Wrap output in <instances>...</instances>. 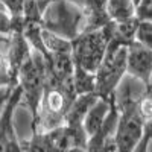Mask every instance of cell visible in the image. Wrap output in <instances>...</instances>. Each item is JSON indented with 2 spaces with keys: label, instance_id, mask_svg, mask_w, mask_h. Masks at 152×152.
I'll use <instances>...</instances> for the list:
<instances>
[{
  "label": "cell",
  "instance_id": "6da1fadb",
  "mask_svg": "<svg viewBox=\"0 0 152 152\" xmlns=\"http://www.w3.org/2000/svg\"><path fill=\"white\" fill-rule=\"evenodd\" d=\"M76 99L73 85L47 84L41 96L37 116L32 119V132H49L66 125L67 113Z\"/></svg>",
  "mask_w": 152,
  "mask_h": 152
},
{
  "label": "cell",
  "instance_id": "ffe728a7",
  "mask_svg": "<svg viewBox=\"0 0 152 152\" xmlns=\"http://www.w3.org/2000/svg\"><path fill=\"white\" fill-rule=\"evenodd\" d=\"M2 87H14V85H12V81H11V75H9L6 58L3 56L2 50H0V88Z\"/></svg>",
  "mask_w": 152,
  "mask_h": 152
},
{
  "label": "cell",
  "instance_id": "cb8c5ba5",
  "mask_svg": "<svg viewBox=\"0 0 152 152\" xmlns=\"http://www.w3.org/2000/svg\"><path fill=\"white\" fill-rule=\"evenodd\" d=\"M67 152H87V151H85V148H72Z\"/></svg>",
  "mask_w": 152,
  "mask_h": 152
},
{
  "label": "cell",
  "instance_id": "3957f363",
  "mask_svg": "<svg viewBox=\"0 0 152 152\" xmlns=\"http://www.w3.org/2000/svg\"><path fill=\"white\" fill-rule=\"evenodd\" d=\"M50 56V55H49ZM43 53L32 50L31 58L26 61L18 73V87L21 88L20 105L24 107L34 119L38 113L41 96L47 85V58Z\"/></svg>",
  "mask_w": 152,
  "mask_h": 152
},
{
  "label": "cell",
  "instance_id": "5bb4252c",
  "mask_svg": "<svg viewBox=\"0 0 152 152\" xmlns=\"http://www.w3.org/2000/svg\"><path fill=\"white\" fill-rule=\"evenodd\" d=\"M72 84H73V90H75L76 96L96 93V73L88 72V70L75 64Z\"/></svg>",
  "mask_w": 152,
  "mask_h": 152
},
{
  "label": "cell",
  "instance_id": "30bf717a",
  "mask_svg": "<svg viewBox=\"0 0 152 152\" xmlns=\"http://www.w3.org/2000/svg\"><path fill=\"white\" fill-rule=\"evenodd\" d=\"M126 73L149 84L152 79V50L137 41L131 43L126 55Z\"/></svg>",
  "mask_w": 152,
  "mask_h": 152
},
{
  "label": "cell",
  "instance_id": "8fae6325",
  "mask_svg": "<svg viewBox=\"0 0 152 152\" xmlns=\"http://www.w3.org/2000/svg\"><path fill=\"white\" fill-rule=\"evenodd\" d=\"M113 97V96H111ZM111 104H113V99H102L99 97L96 100V104L90 108V111L87 113V116L84 119V129L87 132L88 137H91L93 134H96L108 116V113L111 110Z\"/></svg>",
  "mask_w": 152,
  "mask_h": 152
},
{
  "label": "cell",
  "instance_id": "5b68a950",
  "mask_svg": "<svg viewBox=\"0 0 152 152\" xmlns=\"http://www.w3.org/2000/svg\"><path fill=\"white\" fill-rule=\"evenodd\" d=\"M128 47L111 40L107 53L96 72V94L102 99H111L119 82L126 75Z\"/></svg>",
  "mask_w": 152,
  "mask_h": 152
},
{
  "label": "cell",
  "instance_id": "52a82bcc",
  "mask_svg": "<svg viewBox=\"0 0 152 152\" xmlns=\"http://www.w3.org/2000/svg\"><path fill=\"white\" fill-rule=\"evenodd\" d=\"M21 88L17 85L0 116V152H23L14 128V113L20 107Z\"/></svg>",
  "mask_w": 152,
  "mask_h": 152
},
{
  "label": "cell",
  "instance_id": "2e32d148",
  "mask_svg": "<svg viewBox=\"0 0 152 152\" xmlns=\"http://www.w3.org/2000/svg\"><path fill=\"white\" fill-rule=\"evenodd\" d=\"M41 40L49 55H62V53L72 55V41L67 40V38L59 37L53 32L41 28Z\"/></svg>",
  "mask_w": 152,
  "mask_h": 152
},
{
  "label": "cell",
  "instance_id": "e0dca14e",
  "mask_svg": "<svg viewBox=\"0 0 152 152\" xmlns=\"http://www.w3.org/2000/svg\"><path fill=\"white\" fill-rule=\"evenodd\" d=\"M23 152H58L47 132H32L28 140H20Z\"/></svg>",
  "mask_w": 152,
  "mask_h": 152
},
{
  "label": "cell",
  "instance_id": "d6986e66",
  "mask_svg": "<svg viewBox=\"0 0 152 152\" xmlns=\"http://www.w3.org/2000/svg\"><path fill=\"white\" fill-rule=\"evenodd\" d=\"M137 111H138V114L142 116L143 120H148V119L152 117V79H151V82L148 84V88H146L145 94L142 96L140 100H138Z\"/></svg>",
  "mask_w": 152,
  "mask_h": 152
},
{
  "label": "cell",
  "instance_id": "ba28073f",
  "mask_svg": "<svg viewBox=\"0 0 152 152\" xmlns=\"http://www.w3.org/2000/svg\"><path fill=\"white\" fill-rule=\"evenodd\" d=\"M31 55H32V47L29 46L26 38H24L23 31L9 32V44H8L5 58L8 62L11 81L14 87L18 85V73L21 67L26 64V61L31 58Z\"/></svg>",
  "mask_w": 152,
  "mask_h": 152
},
{
  "label": "cell",
  "instance_id": "8992f818",
  "mask_svg": "<svg viewBox=\"0 0 152 152\" xmlns=\"http://www.w3.org/2000/svg\"><path fill=\"white\" fill-rule=\"evenodd\" d=\"M143 123L145 120L138 114L137 108L119 113V122L114 134L117 152H134L143 138Z\"/></svg>",
  "mask_w": 152,
  "mask_h": 152
},
{
  "label": "cell",
  "instance_id": "44dd1931",
  "mask_svg": "<svg viewBox=\"0 0 152 152\" xmlns=\"http://www.w3.org/2000/svg\"><path fill=\"white\" fill-rule=\"evenodd\" d=\"M14 90H15L14 87H2V88H0V116H2V113H3L6 104L9 102L11 94H12Z\"/></svg>",
  "mask_w": 152,
  "mask_h": 152
},
{
  "label": "cell",
  "instance_id": "4fadbf2b",
  "mask_svg": "<svg viewBox=\"0 0 152 152\" xmlns=\"http://www.w3.org/2000/svg\"><path fill=\"white\" fill-rule=\"evenodd\" d=\"M138 23H140V20L137 17L125 20V21H113V38L111 40L128 47L131 43L135 41Z\"/></svg>",
  "mask_w": 152,
  "mask_h": 152
},
{
  "label": "cell",
  "instance_id": "7c38bea8",
  "mask_svg": "<svg viewBox=\"0 0 152 152\" xmlns=\"http://www.w3.org/2000/svg\"><path fill=\"white\" fill-rule=\"evenodd\" d=\"M97 99H99V96L96 93L76 96V99L73 100V104H72V107H70V110L67 113L66 125H70V126H82L87 113L90 111V108L96 104Z\"/></svg>",
  "mask_w": 152,
  "mask_h": 152
},
{
  "label": "cell",
  "instance_id": "ac0fdd59",
  "mask_svg": "<svg viewBox=\"0 0 152 152\" xmlns=\"http://www.w3.org/2000/svg\"><path fill=\"white\" fill-rule=\"evenodd\" d=\"M135 41L152 50V21L151 20H140L135 34Z\"/></svg>",
  "mask_w": 152,
  "mask_h": 152
},
{
  "label": "cell",
  "instance_id": "603a6c76",
  "mask_svg": "<svg viewBox=\"0 0 152 152\" xmlns=\"http://www.w3.org/2000/svg\"><path fill=\"white\" fill-rule=\"evenodd\" d=\"M149 145H151V142L143 137L140 140V143L137 145V148L134 149V152H149Z\"/></svg>",
  "mask_w": 152,
  "mask_h": 152
},
{
  "label": "cell",
  "instance_id": "9c48e42d",
  "mask_svg": "<svg viewBox=\"0 0 152 152\" xmlns=\"http://www.w3.org/2000/svg\"><path fill=\"white\" fill-rule=\"evenodd\" d=\"M146 88H148V84L126 73L113 94V102L116 105L117 111L123 113V111L137 108L138 100L145 94Z\"/></svg>",
  "mask_w": 152,
  "mask_h": 152
},
{
  "label": "cell",
  "instance_id": "277c9868",
  "mask_svg": "<svg viewBox=\"0 0 152 152\" xmlns=\"http://www.w3.org/2000/svg\"><path fill=\"white\" fill-rule=\"evenodd\" d=\"M113 38V21L102 29L82 32L72 41V56L76 66L96 73L107 53V47Z\"/></svg>",
  "mask_w": 152,
  "mask_h": 152
},
{
  "label": "cell",
  "instance_id": "7402d4cb",
  "mask_svg": "<svg viewBox=\"0 0 152 152\" xmlns=\"http://www.w3.org/2000/svg\"><path fill=\"white\" fill-rule=\"evenodd\" d=\"M143 137L148 138L152 143V117L145 120V123H143Z\"/></svg>",
  "mask_w": 152,
  "mask_h": 152
},
{
  "label": "cell",
  "instance_id": "9a60e30c",
  "mask_svg": "<svg viewBox=\"0 0 152 152\" xmlns=\"http://www.w3.org/2000/svg\"><path fill=\"white\" fill-rule=\"evenodd\" d=\"M134 0H108L107 14L111 21H125L137 17Z\"/></svg>",
  "mask_w": 152,
  "mask_h": 152
},
{
  "label": "cell",
  "instance_id": "7a4b0ae2",
  "mask_svg": "<svg viewBox=\"0 0 152 152\" xmlns=\"http://www.w3.org/2000/svg\"><path fill=\"white\" fill-rule=\"evenodd\" d=\"M41 28L73 41L85 31L84 9L69 0H52L41 15Z\"/></svg>",
  "mask_w": 152,
  "mask_h": 152
}]
</instances>
